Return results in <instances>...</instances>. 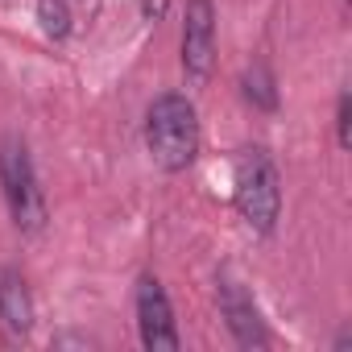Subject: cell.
Here are the masks:
<instances>
[{"mask_svg": "<svg viewBox=\"0 0 352 352\" xmlns=\"http://www.w3.org/2000/svg\"><path fill=\"white\" fill-rule=\"evenodd\" d=\"M220 311H224V319H228V327H232V336H236L241 348H265L270 344V331H265L253 298L228 274H220Z\"/></svg>", "mask_w": 352, "mask_h": 352, "instance_id": "6", "label": "cell"}, {"mask_svg": "<svg viewBox=\"0 0 352 352\" xmlns=\"http://www.w3.org/2000/svg\"><path fill=\"white\" fill-rule=\"evenodd\" d=\"M0 323L9 327V336H25L34 327V298L17 270L0 274Z\"/></svg>", "mask_w": 352, "mask_h": 352, "instance_id": "7", "label": "cell"}, {"mask_svg": "<svg viewBox=\"0 0 352 352\" xmlns=\"http://www.w3.org/2000/svg\"><path fill=\"white\" fill-rule=\"evenodd\" d=\"M0 187H5V204L13 212V224L21 232H42L46 228V199L34 179V162L21 137L5 133L0 137Z\"/></svg>", "mask_w": 352, "mask_h": 352, "instance_id": "2", "label": "cell"}, {"mask_svg": "<svg viewBox=\"0 0 352 352\" xmlns=\"http://www.w3.org/2000/svg\"><path fill=\"white\" fill-rule=\"evenodd\" d=\"M278 208H282V191H278L274 162L261 149H241V157H236V212L249 220V228L274 232Z\"/></svg>", "mask_w": 352, "mask_h": 352, "instance_id": "3", "label": "cell"}, {"mask_svg": "<svg viewBox=\"0 0 352 352\" xmlns=\"http://www.w3.org/2000/svg\"><path fill=\"white\" fill-rule=\"evenodd\" d=\"M145 145H149V157L179 174L195 162L199 153V116H195V104L187 96H157L145 112Z\"/></svg>", "mask_w": 352, "mask_h": 352, "instance_id": "1", "label": "cell"}, {"mask_svg": "<svg viewBox=\"0 0 352 352\" xmlns=\"http://www.w3.org/2000/svg\"><path fill=\"white\" fill-rule=\"evenodd\" d=\"M137 323H141V344L153 352H174L179 331H174V311L157 278H141L137 286Z\"/></svg>", "mask_w": 352, "mask_h": 352, "instance_id": "5", "label": "cell"}, {"mask_svg": "<svg viewBox=\"0 0 352 352\" xmlns=\"http://www.w3.org/2000/svg\"><path fill=\"white\" fill-rule=\"evenodd\" d=\"M216 63V5L212 0H187L183 17V75L187 83H208Z\"/></svg>", "mask_w": 352, "mask_h": 352, "instance_id": "4", "label": "cell"}, {"mask_svg": "<svg viewBox=\"0 0 352 352\" xmlns=\"http://www.w3.org/2000/svg\"><path fill=\"white\" fill-rule=\"evenodd\" d=\"M245 100H253L257 108H274L278 104V91H274V79H270L265 67H253L245 75Z\"/></svg>", "mask_w": 352, "mask_h": 352, "instance_id": "9", "label": "cell"}, {"mask_svg": "<svg viewBox=\"0 0 352 352\" xmlns=\"http://www.w3.org/2000/svg\"><path fill=\"white\" fill-rule=\"evenodd\" d=\"M38 21L46 30V38L63 42L71 34V13H67V0H38Z\"/></svg>", "mask_w": 352, "mask_h": 352, "instance_id": "8", "label": "cell"}, {"mask_svg": "<svg viewBox=\"0 0 352 352\" xmlns=\"http://www.w3.org/2000/svg\"><path fill=\"white\" fill-rule=\"evenodd\" d=\"M336 129H340V145H352V100L340 96V112H336Z\"/></svg>", "mask_w": 352, "mask_h": 352, "instance_id": "10", "label": "cell"}]
</instances>
